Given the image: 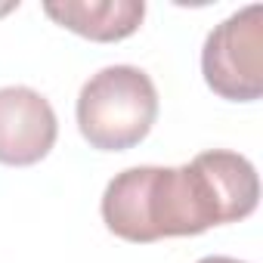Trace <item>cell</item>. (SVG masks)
I'll return each mask as SVG.
<instances>
[{"label": "cell", "instance_id": "1", "mask_svg": "<svg viewBox=\"0 0 263 263\" xmlns=\"http://www.w3.org/2000/svg\"><path fill=\"white\" fill-rule=\"evenodd\" d=\"M260 180L254 164L226 149L195 155L183 167H130L102 192V220L124 241L201 235L254 214Z\"/></svg>", "mask_w": 263, "mask_h": 263}, {"label": "cell", "instance_id": "2", "mask_svg": "<svg viewBox=\"0 0 263 263\" xmlns=\"http://www.w3.org/2000/svg\"><path fill=\"white\" fill-rule=\"evenodd\" d=\"M158 121V90L137 65L96 71L78 96V130L99 152L140 146Z\"/></svg>", "mask_w": 263, "mask_h": 263}, {"label": "cell", "instance_id": "3", "mask_svg": "<svg viewBox=\"0 0 263 263\" xmlns=\"http://www.w3.org/2000/svg\"><path fill=\"white\" fill-rule=\"evenodd\" d=\"M201 71L208 87L229 102H254L263 93V7L251 4L223 19L204 41Z\"/></svg>", "mask_w": 263, "mask_h": 263}, {"label": "cell", "instance_id": "4", "mask_svg": "<svg viewBox=\"0 0 263 263\" xmlns=\"http://www.w3.org/2000/svg\"><path fill=\"white\" fill-rule=\"evenodd\" d=\"M59 121L47 96L31 87H0V164L31 167L50 155Z\"/></svg>", "mask_w": 263, "mask_h": 263}, {"label": "cell", "instance_id": "5", "mask_svg": "<svg viewBox=\"0 0 263 263\" xmlns=\"http://www.w3.org/2000/svg\"><path fill=\"white\" fill-rule=\"evenodd\" d=\"M44 13L87 37V41H99V44H111V41H124L130 37L146 16V4L143 0H62V4H44Z\"/></svg>", "mask_w": 263, "mask_h": 263}, {"label": "cell", "instance_id": "6", "mask_svg": "<svg viewBox=\"0 0 263 263\" xmlns=\"http://www.w3.org/2000/svg\"><path fill=\"white\" fill-rule=\"evenodd\" d=\"M198 263H245V260H235V257H201Z\"/></svg>", "mask_w": 263, "mask_h": 263}]
</instances>
